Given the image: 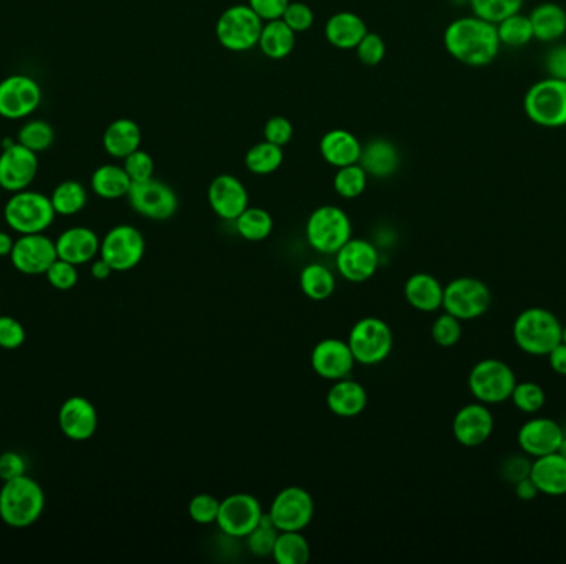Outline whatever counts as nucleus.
I'll use <instances>...</instances> for the list:
<instances>
[{"label": "nucleus", "mask_w": 566, "mask_h": 564, "mask_svg": "<svg viewBox=\"0 0 566 564\" xmlns=\"http://www.w3.org/2000/svg\"><path fill=\"white\" fill-rule=\"evenodd\" d=\"M510 401L514 402V406L523 414L535 416L545 407L547 392L535 381H517Z\"/></svg>", "instance_id": "nucleus-41"}, {"label": "nucleus", "mask_w": 566, "mask_h": 564, "mask_svg": "<svg viewBox=\"0 0 566 564\" xmlns=\"http://www.w3.org/2000/svg\"><path fill=\"white\" fill-rule=\"evenodd\" d=\"M221 510V500H217L209 493H199L189 502V517L196 521L197 525H212L216 523Z\"/></svg>", "instance_id": "nucleus-47"}, {"label": "nucleus", "mask_w": 566, "mask_h": 564, "mask_svg": "<svg viewBox=\"0 0 566 564\" xmlns=\"http://www.w3.org/2000/svg\"><path fill=\"white\" fill-rule=\"evenodd\" d=\"M547 358L553 373H557L558 376H566V345L563 341L548 353Z\"/></svg>", "instance_id": "nucleus-58"}, {"label": "nucleus", "mask_w": 566, "mask_h": 564, "mask_svg": "<svg viewBox=\"0 0 566 564\" xmlns=\"http://www.w3.org/2000/svg\"><path fill=\"white\" fill-rule=\"evenodd\" d=\"M305 234L318 254L335 255L351 239L350 217L340 207H318L308 217Z\"/></svg>", "instance_id": "nucleus-7"}, {"label": "nucleus", "mask_w": 566, "mask_h": 564, "mask_svg": "<svg viewBox=\"0 0 566 564\" xmlns=\"http://www.w3.org/2000/svg\"><path fill=\"white\" fill-rule=\"evenodd\" d=\"M57 212L50 197L35 191L14 192L4 207V219L19 234H42L53 224Z\"/></svg>", "instance_id": "nucleus-6"}, {"label": "nucleus", "mask_w": 566, "mask_h": 564, "mask_svg": "<svg viewBox=\"0 0 566 564\" xmlns=\"http://www.w3.org/2000/svg\"><path fill=\"white\" fill-rule=\"evenodd\" d=\"M146 250L143 234L133 225H116L101 240L100 257L115 272H128L140 265Z\"/></svg>", "instance_id": "nucleus-11"}, {"label": "nucleus", "mask_w": 566, "mask_h": 564, "mask_svg": "<svg viewBox=\"0 0 566 564\" xmlns=\"http://www.w3.org/2000/svg\"><path fill=\"white\" fill-rule=\"evenodd\" d=\"M393 331L388 323L368 316L355 323L348 336V345L356 363L375 366L383 363L393 351Z\"/></svg>", "instance_id": "nucleus-10"}, {"label": "nucleus", "mask_w": 566, "mask_h": 564, "mask_svg": "<svg viewBox=\"0 0 566 564\" xmlns=\"http://www.w3.org/2000/svg\"><path fill=\"white\" fill-rule=\"evenodd\" d=\"M290 0H249L250 9L259 15L264 22L282 19Z\"/></svg>", "instance_id": "nucleus-55"}, {"label": "nucleus", "mask_w": 566, "mask_h": 564, "mask_svg": "<svg viewBox=\"0 0 566 564\" xmlns=\"http://www.w3.org/2000/svg\"><path fill=\"white\" fill-rule=\"evenodd\" d=\"M25 328L12 316H0V348L17 349L24 345Z\"/></svg>", "instance_id": "nucleus-53"}, {"label": "nucleus", "mask_w": 566, "mask_h": 564, "mask_svg": "<svg viewBox=\"0 0 566 564\" xmlns=\"http://www.w3.org/2000/svg\"><path fill=\"white\" fill-rule=\"evenodd\" d=\"M517 384V374L502 359L487 358L474 364L467 378V386L475 401L485 406H497L510 401Z\"/></svg>", "instance_id": "nucleus-5"}, {"label": "nucleus", "mask_w": 566, "mask_h": 564, "mask_svg": "<svg viewBox=\"0 0 566 564\" xmlns=\"http://www.w3.org/2000/svg\"><path fill=\"white\" fill-rule=\"evenodd\" d=\"M335 255L336 270L351 283L370 280L379 267L378 250L368 240L350 239Z\"/></svg>", "instance_id": "nucleus-19"}, {"label": "nucleus", "mask_w": 566, "mask_h": 564, "mask_svg": "<svg viewBox=\"0 0 566 564\" xmlns=\"http://www.w3.org/2000/svg\"><path fill=\"white\" fill-rule=\"evenodd\" d=\"M495 419L489 406L471 402L462 406L452 421V434L462 447L474 449L484 445L494 434Z\"/></svg>", "instance_id": "nucleus-17"}, {"label": "nucleus", "mask_w": 566, "mask_h": 564, "mask_svg": "<svg viewBox=\"0 0 566 564\" xmlns=\"http://www.w3.org/2000/svg\"><path fill=\"white\" fill-rule=\"evenodd\" d=\"M356 53H358V58L365 65L376 67V65L383 62L384 55H386V44H384V40L378 34L368 32L360 44H358V47H356Z\"/></svg>", "instance_id": "nucleus-51"}, {"label": "nucleus", "mask_w": 566, "mask_h": 564, "mask_svg": "<svg viewBox=\"0 0 566 564\" xmlns=\"http://www.w3.org/2000/svg\"><path fill=\"white\" fill-rule=\"evenodd\" d=\"M523 111L533 125L547 130L566 126V82L547 77L533 83L523 96Z\"/></svg>", "instance_id": "nucleus-4"}, {"label": "nucleus", "mask_w": 566, "mask_h": 564, "mask_svg": "<svg viewBox=\"0 0 566 564\" xmlns=\"http://www.w3.org/2000/svg\"><path fill=\"white\" fill-rule=\"evenodd\" d=\"M58 426L68 439L83 442L92 439L98 427V412L87 397H68L58 411Z\"/></svg>", "instance_id": "nucleus-23"}, {"label": "nucleus", "mask_w": 566, "mask_h": 564, "mask_svg": "<svg viewBox=\"0 0 566 564\" xmlns=\"http://www.w3.org/2000/svg\"><path fill=\"white\" fill-rule=\"evenodd\" d=\"M514 492L517 498L522 500V502H532V500H535V498L540 495L537 485L533 483L530 477L522 478L519 482L514 483Z\"/></svg>", "instance_id": "nucleus-59"}, {"label": "nucleus", "mask_w": 566, "mask_h": 564, "mask_svg": "<svg viewBox=\"0 0 566 564\" xmlns=\"http://www.w3.org/2000/svg\"><path fill=\"white\" fill-rule=\"evenodd\" d=\"M282 20L295 34H303L312 29L315 14L310 9V5L303 4V2H290L283 12Z\"/></svg>", "instance_id": "nucleus-49"}, {"label": "nucleus", "mask_w": 566, "mask_h": 564, "mask_svg": "<svg viewBox=\"0 0 566 564\" xmlns=\"http://www.w3.org/2000/svg\"><path fill=\"white\" fill-rule=\"evenodd\" d=\"M300 287L305 297L313 302H323L335 293V275L322 263H310L300 273Z\"/></svg>", "instance_id": "nucleus-35"}, {"label": "nucleus", "mask_w": 566, "mask_h": 564, "mask_svg": "<svg viewBox=\"0 0 566 564\" xmlns=\"http://www.w3.org/2000/svg\"><path fill=\"white\" fill-rule=\"evenodd\" d=\"M562 440L563 427L550 417L528 419L517 432V444L530 459L558 452Z\"/></svg>", "instance_id": "nucleus-20"}, {"label": "nucleus", "mask_w": 566, "mask_h": 564, "mask_svg": "<svg viewBox=\"0 0 566 564\" xmlns=\"http://www.w3.org/2000/svg\"><path fill=\"white\" fill-rule=\"evenodd\" d=\"M495 25H497V34H499L502 47H527L532 40H535L532 22L528 19V15H523L522 12L510 15V17Z\"/></svg>", "instance_id": "nucleus-40"}, {"label": "nucleus", "mask_w": 566, "mask_h": 564, "mask_svg": "<svg viewBox=\"0 0 566 564\" xmlns=\"http://www.w3.org/2000/svg\"><path fill=\"white\" fill-rule=\"evenodd\" d=\"M312 368L320 378L338 381L350 376L355 368L356 359L351 353L348 341L327 338L320 341L312 351Z\"/></svg>", "instance_id": "nucleus-21"}, {"label": "nucleus", "mask_w": 566, "mask_h": 564, "mask_svg": "<svg viewBox=\"0 0 566 564\" xmlns=\"http://www.w3.org/2000/svg\"><path fill=\"white\" fill-rule=\"evenodd\" d=\"M45 277L53 288L68 292V290L75 288L78 283L77 265L57 259L45 272Z\"/></svg>", "instance_id": "nucleus-48"}, {"label": "nucleus", "mask_w": 566, "mask_h": 564, "mask_svg": "<svg viewBox=\"0 0 566 564\" xmlns=\"http://www.w3.org/2000/svg\"><path fill=\"white\" fill-rule=\"evenodd\" d=\"M58 259L57 247L52 239L42 234H25L15 240L10 260L20 273L45 275L50 265Z\"/></svg>", "instance_id": "nucleus-18"}, {"label": "nucleus", "mask_w": 566, "mask_h": 564, "mask_svg": "<svg viewBox=\"0 0 566 564\" xmlns=\"http://www.w3.org/2000/svg\"><path fill=\"white\" fill-rule=\"evenodd\" d=\"M130 176L126 173L123 166L116 164H105L96 169L92 176V189L96 196L101 199H120L128 196L131 189Z\"/></svg>", "instance_id": "nucleus-34"}, {"label": "nucleus", "mask_w": 566, "mask_h": 564, "mask_svg": "<svg viewBox=\"0 0 566 564\" xmlns=\"http://www.w3.org/2000/svg\"><path fill=\"white\" fill-rule=\"evenodd\" d=\"M113 272H115V270L111 268L110 263L101 259V257L100 260H95V262L92 263V275L96 280H106Z\"/></svg>", "instance_id": "nucleus-60"}, {"label": "nucleus", "mask_w": 566, "mask_h": 564, "mask_svg": "<svg viewBox=\"0 0 566 564\" xmlns=\"http://www.w3.org/2000/svg\"><path fill=\"white\" fill-rule=\"evenodd\" d=\"M366 184H368V174L361 168L360 163L338 168V173L333 179L336 194L343 199L360 197L365 192Z\"/></svg>", "instance_id": "nucleus-42"}, {"label": "nucleus", "mask_w": 566, "mask_h": 564, "mask_svg": "<svg viewBox=\"0 0 566 564\" xmlns=\"http://www.w3.org/2000/svg\"><path fill=\"white\" fill-rule=\"evenodd\" d=\"M279 533V528L274 525V521L270 520L269 513H264L259 525L255 526L247 536V546L252 551V555L259 556V558L272 555Z\"/></svg>", "instance_id": "nucleus-44"}, {"label": "nucleus", "mask_w": 566, "mask_h": 564, "mask_svg": "<svg viewBox=\"0 0 566 564\" xmlns=\"http://www.w3.org/2000/svg\"><path fill=\"white\" fill-rule=\"evenodd\" d=\"M264 510L259 500L250 493H234L221 500L217 525L229 538H247L259 525Z\"/></svg>", "instance_id": "nucleus-14"}, {"label": "nucleus", "mask_w": 566, "mask_h": 564, "mask_svg": "<svg viewBox=\"0 0 566 564\" xmlns=\"http://www.w3.org/2000/svg\"><path fill=\"white\" fill-rule=\"evenodd\" d=\"M404 297L414 310L434 313L442 308L444 287L431 273H414L404 285Z\"/></svg>", "instance_id": "nucleus-27"}, {"label": "nucleus", "mask_w": 566, "mask_h": 564, "mask_svg": "<svg viewBox=\"0 0 566 564\" xmlns=\"http://www.w3.org/2000/svg\"><path fill=\"white\" fill-rule=\"evenodd\" d=\"M123 168L130 176L131 182L148 181L154 174V161L151 154L143 149H136L135 153L126 156Z\"/></svg>", "instance_id": "nucleus-50"}, {"label": "nucleus", "mask_w": 566, "mask_h": 564, "mask_svg": "<svg viewBox=\"0 0 566 564\" xmlns=\"http://www.w3.org/2000/svg\"><path fill=\"white\" fill-rule=\"evenodd\" d=\"M141 128L136 121L130 118L115 120L103 134V148L111 158L125 159L141 146Z\"/></svg>", "instance_id": "nucleus-32"}, {"label": "nucleus", "mask_w": 566, "mask_h": 564, "mask_svg": "<svg viewBox=\"0 0 566 564\" xmlns=\"http://www.w3.org/2000/svg\"><path fill=\"white\" fill-rule=\"evenodd\" d=\"M283 163V149L277 144L262 141L245 153V166L250 173L267 176L277 171Z\"/></svg>", "instance_id": "nucleus-39"}, {"label": "nucleus", "mask_w": 566, "mask_h": 564, "mask_svg": "<svg viewBox=\"0 0 566 564\" xmlns=\"http://www.w3.org/2000/svg\"><path fill=\"white\" fill-rule=\"evenodd\" d=\"M264 20L250 9V5L237 4L222 12L217 20L216 35L222 47L231 52H247L259 45Z\"/></svg>", "instance_id": "nucleus-8"}, {"label": "nucleus", "mask_w": 566, "mask_h": 564, "mask_svg": "<svg viewBox=\"0 0 566 564\" xmlns=\"http://www.w3.org/2000/svg\"><path fill=\"white\" fill-rule=\"evenodd\" d=\"M327 404L335 416H360L368 406V392L356 381L338 379L328 391Z\"/></svg>", "instance_id": "nucleus-28"}, {"label": "nucleus", "mask_w": 566, "mask_h": 564, "mask_svg": "<svg viewBox=\"0 0 566 564\" xmlns=\"http://www.w3.org/2000/svg\"><path fill=\"white\" fill-rule=\"evenodd\" d=\"M558 454H562L566 459V435H563L562 444L558 447Z\"/></svg>", "instance_id": "nucleus-62"}, {"label": "nucleus", "mask_w": 566, "mask_h": 564, "mask_svg": "<svg viewBox=\"0 0 566 564\" xmlns=\"http://www.w3.org/2000/svg\"><path fill=\"white\" fill-rule=\"evenodd\" d=\"M42 90L34 78L12 75L0 82V116L5 120H22L40 106Z\"/></svg>", "instance_id": "nucleus-15"}, {"label": "nucleus", "mask_w": 566, "mask_h": 564, "mask_svg": "<svg viewBox=\"0 0 566 564\" xmlns=\"http://www.w3.org/2000/svg\"><path fill=\"white\" fill-rule=\"evenodd\" d=\"M472 14L480 19L499 24L510 15L517 14L523 7V0H469Z\"/></svg>", "instance_id": "nucleus-45"}, {"label": "nucleus", "mask_w": 566, "mask_h": 564, "mask_svg": "<svg viewBox=\"0 0 566 564\" xmlns=\"http://www.w3.org/2000/svg\"><path fill=\"white\" fill-rule=\"evenodd\" d=\"M128 201L133 211L151 220H168L178 212L179 199L173 187L158 179L133 182Z\"/></svg>", "instance_id": "nucleus-12"}, {"label": "nucleus", "mask_w": 566, "mask_h": 564, "mask_svg": "<svg viewBox=\"0 0 566 564\" xmlns=\"http://www.w3.org/2000/svg\"><path fill=\"white\" fill-rule=\"evenodd\" d=\"M532 460L527 454H512L505 457L504 462L500 465V474L504 477L505 482H519L522 478L530 477L532 470Z\"/></svg>", "instance_id": "nucleus-52"}, {"label": "nucleus", "mask_w": 566, "mask_h": 564, "mask_svg": "<svg viewBox=\"0 0 566 564\" xmlns=\"http://www.w3.org/2000/svg\"><path fill=\"white\" fill-rule=\"evenodd\" d=\"M45 495L39 482L22 475L4 482L0 490V518L10 528L34 525L44 513Z\"/></svg>", "instance_id": "nucleus-3"}, {"label": "nucleus", "mask_w": 566, "mask_h": 564, "mask_svg": "<svg viewBox=\"0 0 566 564\" xmlns=\"http://www.w3.org/2000/svg\"><path fill=\"white\" fill-rule=\"evenodd\" d=\"M15 240L7 232H0V257L12 254Z\"/></svg>", "instance_id": "nucleus-61"}, {"label": "nucleus", "mask_w": 566, "mask_h": 564, "mask_svg": "<svg viewBox=\"0 0 566 564\" xmlns=\"http://www.w3.org/2000/svg\"><path fill=\"white\" fill-rule=\"evenodd\" d=\"M360 164L368 176L386 179L398 171V148L388 139H373L361 151Z\"/></svg>", "instance_id": "nucleus-31"}, {"label": "nucleus", "mask_w": 566, "mask_h": 564, "mask_svg": "<svg viewBox=\"0 0 566 564\" xmlns=\"http://www.w3.org/2000/svg\"><path fill=\"white\" fill-rule=\"evenodd\" d=\"M272 556L279 564H305L312 550L302 531H280Z\"/></svg>", "instance_id": "nucleus-36"}, {"label": "nucleus", "mask_w": 566, "mask_h": 564, "mask_svg": "<svg viewBox=\"0 0 566 564\" xmlns=\"http://www.w3.org/2000/svg\"><path fill=\"white\" fill-rule=\"evenodd\" d=\"M293 136V126L287 118L283 116H274L270 118L264 126V138L269 143L277 144L283 148L285 144L290 143Z\"/></svg>", "instance_id": "nucleus-54"}, {"label": "nucleus", "mask_w": 566, "mask_h": 564, "mask_svg": "<svg viewBox=\"0 0 566 564\" xmlns=\"http://www.w3.org/2000/svg\"><path fill=\"white\" fill-rule=\"evenodd\" d=\"M39 174V158L20 143L5 146L0 154V187L4 191H25Z\"/></svg>", "instance_id": "nucleus-16"}, {"label": "nucleus", "mask_w": 566, "mask_h": 564, "mask_svg": "<svg viewBox=\"0 0 566 564\" xmlns=\"http://www.w3.org/2000/svg\"><path fill=\"white\" fill-rule=\"evenodd\" d=\"M315 503L302 487L283 488L270 505L269 517L279 531H303L312 523Z\"/></svg>", "instance_id": "nucleus-13"}, {"label": "nucleus", "mask_w": 566, "mask_h": 564, "mask_svg": "<svg viewBox=\"0 0 566 564\" xmlns=\"http://www.w3.org/2000/svg\"><path fill=\"white\" fill-rule=\"evenodd\" d=\"M530 478L537 485L538 492L547 497L566 495V459L562 454L542 455L532 460Z\"/></svg>", "instance_id": "nucleus-25"}, {"label": "nucleus", "mask_w": 566, "mask_h": 564, "mask_svg": "<svg viewBox=\"0 0 566 564\" xmlns=\"http://www.w3.org/2000/svg\"><path fill=\"white\" fill-rule=\"evenodd\" d=\"M548 77L566 82V45H555L545 57Z\"/></svg>", "instance_id": "nucleus-57"}, {"label": "nucleus", "mask_w": 566, "mask_h": 564, "mask_svg": "<svg viewBox=\"0 0 566 564\" xmlns=\"http://www.w3.org/2000/svg\"><path fill=\"white\" fill-rule=\"evenodd\" d=\"M27 470L24 457L17 452H5L0 455V478L4 482L14 480V478L22 477Z\"/></svg>", "instance_id": "nucleus-56"}, {"label": "nucleus", "mask_w": 566, "mask_h": 564, "mask_svg": "<svg viewBox=\"0 0 566 564\" xmlns=\"http://www.w3.org/2000/svg\"><path fill=\"white\" fill-rule=\"evenodd\" d=\"M295 32L282 19L265 22L259 47L270 60H283L295 48Z\"/></svg>", "instance_id": "nucleus-33"}, {"label": "nucleus", "mask_w": 566, "mask_h": 564, "mask_svg": "<svg viewBox=\"0 0 566 564\" xmlns=\"http://www.w3.org/2000/svg\"><path fill=\"white\" fill-rule=\"evenodd\" d=\"M100 239L98 235L88 227H72L58 235L55 240L58 259L73 265H85L92 262L96 255L100 254Z\"/></svg>", "instance_id": "nucleus-24"}, {"label": "nucleus", "mask_w": 566, "mask_h": 564, "mask_svg": "<svg viewBox=\"0 0 566 564\" xmlns=\"http://www.w3.org/2000/svg\"><path fill=\"white\" fill-rule=\"evenodd\" d=\"M562 341H563V343H565V345H566V325H563Z\"/></svg>", "instance_id": "nucleus-63"}, {"label": "nucleus", "mask_w": 566, "mask_h": 564, "mask_svg": "<svg viewBox=\"0 0 566 564\" xmlns=\"http://www.w3.org/2000/svg\"><path fill=\"white\" fill-rule=\"evenodd\" d=\"M361 151L363 146L360 139L346 130L328 131L327 134H323L320 141V153L323 159L335 168H345L360 163Z\"/></svg>", "instance_id": "nucleus-26"}, {"label": "nucleus", "mask_w": 566, "mask_h": 564, "mask_svg": "<svg viewBox=\"0 0 566 564\" xmlns=\"http://www.w3.org/2000/svg\"><path fill=\"white\" fill-rule=\"evenodd\" d=\"M53 209L57 216H75L87 206V189L77 181H63L52 192Z\"/></svg>", "instance_id": "nucleus-38"}, {"label": "nucleus", "mask_w": 566, "mask_h": 564, "mask_svg": "<svg viewBox=\"0 0 566 564\" xmlns=\"http://www.w3.org/2000/svg\"><path fill=\"white\" fill-rule=\"evenodd\" d=\"M563 325L557 315L542 306H530L520 311L512 326L517 348L528 356H548L562 343Z\"/></svg>", "instance_id": "nucleus-2"}, {"label": "nucleus", "mask_w": 566, "mask_h": 564, "mask_svg": "<svg viewBox=\"0 0 566 564\" xmlns=\"http://www.w3.org/2000/svg\"><path fill=\"white\" fill-rule=\"evenodd\" d=\"M444 47L452 58L467 67H487L500 52L497 25L477 15L461 17L447 25Z\"/></svg>", "instance_id": "nucleus-1"}, {"label": "nucleus", "mask_w": 566, "mask_h": 564, "mask_svg": "<svg viewBox=\"0 0 566 564\" xmlns=\"http://www.w3.org/2000/svg\"><path fill=\"white\" fill-rule=\"evenodd\" d=\"M533 37L538 42H557L566 35V10L555 2H542L530 12Z\"/></svg>", "instance_id": "nucleus-30"}, {"label": "nucleus", "mask_w": 566, "mask_h": 564, "mask_svg": "<svg viewBox=\"0 0 566 564\" xmlns=\"http://www.w3.org/2000/svg\"><path fill=\"white\" fill-rule=\"evenodd\" d=\"M432 340L441 348H452L462 338V321L451 313H442L437 316L431 328Z\"/></svg>", "instance_id": "nucleus-46"}, {"label": "nucleus", "mask_w": 566, "mask_h": 564, "mask_svg": "<svg viewBox=\"0 0 566 564\" xmlns=\"http://www.w3.org/2000/svg\"><path fill=\"white\" fill-rule=\"evenodd\" d=\"M207 199L217 217L231 222L249 207V192L244 184L231 174H221L211 182Z\"/></svg>", "instance_id": "nucleus-22"}, {"label": "nucleus", "mask_w": 566, "mask_h": 564, "mask_svg": "<svg viewBox=\"0 0 566 564\" xmlns=\"http://www.w3.org/2000/svg\"><path fill=\"white\" fill-rule=\"evenodd\" d=\"M368 34L365 20L353 12H338L331 15L325 25V37L333 47L351 50L358 47L363 37Z\"/></svg>", "instance_id": "nucleus-29"}, {"label": "nucleus", "mask_w": 566, "mask_h": 564, "mask_svg": "<svg viewBox=\"0 0 566 564\" xmlns=\"http://www.w3.org/2000/svg\"><path fill=\"white\" fill-rule=\"evenodd\" d=\"M492 305L490 288L474 277H459L444 287L442 308L461 321L477 320Z\"/></svg>", "instance_id": "nucleus-9"}, {"label": "nucleus", "mask_w": 566, "mask_h": 564, "mask_svg": "<svg viewBox=\"0 0 566 564\" xmlns=\"http://www.w3.org/2000/svg\"><path fill=\"white\" fill-rule=\"evenodd\" d=\"M234 222L237 234L249 242H262L274 230V219L262 207H247Z\"/></svg>", "instance_id": "nucleus-37"}, {"label": "nucleus", "mask_w": 566, "mask_h": 564, "mask_svg": "<svg viewBox=\"0 0 566 564\" xmlns=\"http://www.w3.org/2000/svg\"><path fill=\"white\" fill-rule=\"evenodd\" d=\"M53 141H55V130H53L52 125H48L47 121L44 120L25 123L20 128L19 136H17V143L37 154L44 153L47 149L52 148Z\"/></svg>", "instance_id": "nucleus-43"}, {"label": "nucleus", "mask_w": 566, "mask_h": 564, "mask_svg": "<svg viewBox=\"0 0 566 564\" xmlns=\"http://www.w3.org/2000/svg\"><path fill=\"white\" fill-rule=\"evenodd\" d=\"M563 427V435H566V426H562Z\"/></svg>", "instance_id": "nucleus-64"}]
</instances>
